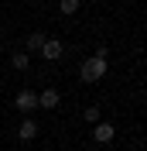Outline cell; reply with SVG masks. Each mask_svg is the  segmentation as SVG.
<instances>
[{
	"label": "cell",
	"mask_w": 147,
	"mask_h": 151,
	"mask_svg": "<svg viewBox=\"0 0 147 151\" xmlns=\"http://www.w3.org/2000/svg\"><path fill=\"white\" fill-rule=\"evenodd\" d=\"M106 69H110V65H106V58H96V55H92V58L82 62L79 76H82V83H99L103 76H106Z\"/></svg>",
	"instance_id": "cell-1"
},
{
	"label": "cell",
	"mask_w": 147,
	"mask_h": 151,
	"mask_svg": "<svg viewBox=\"0 0 147 151\" xmlns=\"http://www.w3.org/2000/svg\"><path fill=\"white\" fill-rule=\"evenodd\" d=\"M113 134H116V127H113V124H106V120L92 124V137H96L99 144H110V141H113Z\"/></svg>",
	"instance_id": "cell-2"
},
{
	"label": "cell",
	"mask_w": 147,
	"mask_h": 151,
	"mask_svg": "<svg viewBox=\"0 0 147 151\" xmlns=\"http://www.w3.org/2000/svg\"><path fill=\"white\" fill-rule=\"evenodd\" d=\"M62 52H65V45L58 41V38H45V45H41V55H45L48 62H55V58H62Z\"/></svg>",
	"instance_id": "cell-3"
},
{
	"label": "cell",
	"mask_w": 147,
	"mask_h": 151,
	"mask_svg": "<svg viewBox=\"0 0 147 151\" xmlns=\"http://www.w3.org/2000/svg\"><path fill=\"white\" fill-rule=\"evenodd\" d=\"M38 106V93H31V89H21L17 93V110L21 113H31Z\"/></svg>",
	"instance_id": "cell-4"
},
{
	"label": "cell",
	"mask_w": 147,
	"mask_h": 151,
	"mask_svg": "<svg viewBox=\"0 0 147 151\" xmlns=\"http://www.w3.org/2000/svg\"><path fill=\"white\" fill-rule=\"evenodd\" d=\"M58 103H62V93L58 89H45V93L38 96V106H45V110H55Z\"/></svg>",
	"instance_id": "cell-5"
},
{
	"label": "cell",
	"mask_w": 147,
	"mask_h": 151,
	"mask_svg": "<svg viewBox=\"0 0 147 151\" xmlns=\"http://www.w3.org/2000/svg\"><path fill=\"white\" fill-rule=\"evenodd\" d=\"M17 134H21V141H34V137H38V124L34 120H21Z\"/></svg>",
	"instance_id": "cell-6"
},
{
	"label": "cell",
	"mask_w": 147,
	"mask_h": 151,
	"mask_svg": "<svg viewBox=\"0 0 147 151\" xmlns=\"http://www.w3.org/2000/svg\"><path fill=\"white\" fill-rule=\"evenodd\" d=\"M41 45H45V35H28V52H41Z\"/></svg>",
	"instance_id": "cell-7"
},
{
	"label": "cell",
	"mask_w": 147,
	"mask_h": 151,
	"mask_svg": "<svg viewBox=\"0 0 147 151\" xmlns=\"http://www.w3.org/2000/svg\"><path fill=\"white\" fill-rule=\"evenodd\" d=\"M58 10H62V14H69V17H72L75 10H79V0H58Z\"/></svg>",
	"instance_id": "cell-8"
},
{
	"label": "cell",
	"mask_w": 147,
	"mask_h": 151,
	"mask_svg": "<svg viewBox=\"0 0 147 151\" xmlns=\"http://www.w3.org/2000/svg\"><path fill=\"white\" fill-rule=\"evenodd\" d=\"M86 120H92V124H99V110H96V106H86Z\"/></svg>",
	"instance_id": "cell-9"
},
{
	"label": "cell",
	"mask_w": 147,
	"mask_h": 151,
	"mask_svg": "<svg viewBox=\"0 0 147 151\" xmlns=\"http://www.w3.org/2000/svg\"><path fill=\"white\" fill-rule=\"evenodd\" d=\"M14 65H17V69H28V52H21V55H14Z\"/></svg>",
	"instance_id": "cell-10"
}]
</instances>
